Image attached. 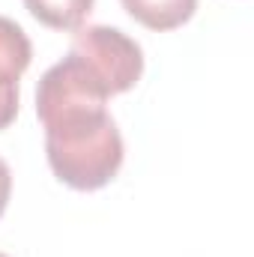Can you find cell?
<instances>
[{
	"label": "cell",
	"instance_id": "7",
	"mask_svg": "<svg viewBox=\"0 0 254 257\" xmlns=\"http://www.w3.org/2000/svg\"><path fill=\"white\" fill-rule=\"evenodd\" d=\"M18 114V78L0 72V132Z\"/></svg>",
	"mask_w": 254,
	"mask_h": 257
},
{
	"label": "cell",
	"instance_id": "5",
	"mask_svg": "<svg viewBox=\"0 0 254 257\" xmlns=\"http://www.w3.org/2000/svg\"><path fill=\"white\" fill-rule=\"evenodd\" d=\"M96 0H24L30 15L54 30H78Z\"/></svg>",
	"mask_w": 254,
	"mask_h": 257
},
{
	"label": "cell",
	"instance_id": "6",
	"mask_svg": "<svg viewBox=\"0 0 254 257\" xmlns=\"http://www.w3.org/2000/svg\"><path fill=\"white\" fill-rule=\"evenodd\" d=\"M33 60V45L27 33L6 15H0V72L21 78V72Z\"/></svg>",
	"mask_w": 254,
	"mask_h": 257
},
{
	"label": "cell",
	"instance_id": "3",
	"mask_svg": "<svg viewBox=\"0 0 254 257\" xmlns=\"http://www.w3.org/2000/svg\"><path fill=\"white\" fill-rule=\"evenodd\" d=\"M108 99L111 96L96 81V75L75 54H66L36 84V117H39V123H48V120L69 114V111L105 108Z\"/></svg>",
	"mask_w": 254,
	"mask_h": 257
},
{
	"label": "cell",
	"instance_id": "2",
	"mask_svg": "<svg viewBox=\"0 0 254 257\" xmlns=\"http://www.w3.org/2000/svg\"><path fill=\"white\" fill-rule=\"evenodd\" d=\"M69 54H75L96 75V81L105 87L108 96H120L132 90L144 72L141 45L120 27H108V24L78 27Z\"/></svg>",
	"mask_w": 254,
	"mask_h": 257
},
{
	"label": "cell",
	"instance_id": "8",
	"mask_svg": "<svg viewBox=\"0 0 254 257\" xmlns=\"http://www.w3.org/2000/svg\"><path fill=\"white\" fill-rule=\"evenodd\" d=\"M9 194H12V174H9V165L0 159V215L6 212Z\"/></svg>",
	"mask_w": 254,
	"mask_h": 257
},
{
	"label": "cell",
	"instance_id": "9",
	"mask_svg": "<svg viewBox=\"0 0 254 257\" xmlns=\"http://www.w3.org/2000/svg\"><path fill=\"white\" fill-rule=\"evenodd\" d=\"M0 257H6V254H0Z\"/></svg>",
	"mask_w": 254,
	"mask_h": 257
},
{
	"label": "cell",
	"instance_id": "1",
	"mask_svg": "<svg viewBox=\"0 0 254 257\" xmlns=\"http://www.w3.org/2000/svg\"><path fill=\"white\" fill-rule=\"evenodd\" d=\"M42 126L48 165L69 189L96 192L123 168V135L105 108L69 111Z\"/></svg>",
	"mask_w": 254,
	"mask_h": 257
},
{
	"label": "cell",
	"instance_id": "4",
	"mask_svg": "<svg viewBox=\"0 0 254 257\" xmlns=\"http://www.w3.org/2000/svg\"><path fill=\"white\" fill-rule=\"evenodd\" d=\"M120 3L138 24L150 30H174L186 24L197 9V0H120Z\"/></svg>",
	"mask_w": 254,
	"mask_h": 257
}]
</instances>
